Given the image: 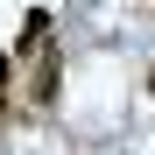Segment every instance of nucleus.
Wrapping results in <instances>:
<instances>
[{"label": "nucleus", "instance_id": "nucleus-1", "mask_svg": "<svg viewBox=\"0 0 155 155\" xmlns=\"http://www.w3.org/2000/svg\"><path fill=\"white\" fill-rule=\"evenodd\" d=\"M14 64H21V57H7V49H0V120L14 113V106H7V92H14Z\"/></svg>", "mask_w": 155, "mask_h": 155}, {"label": "nucleus", "instance_id": "nucleus-2", "mask_svg": "<svg viewBox=\"0 0 155 155\" xmlns=\"http://www.w3.org/2000/svg\"><path fill=\"white\" fill-rule=\"evenodd\" d=\"M148 92H155V71H148Z\"/></svg>", "mask_w": 155, "mask_h": 155}]
</instances>
